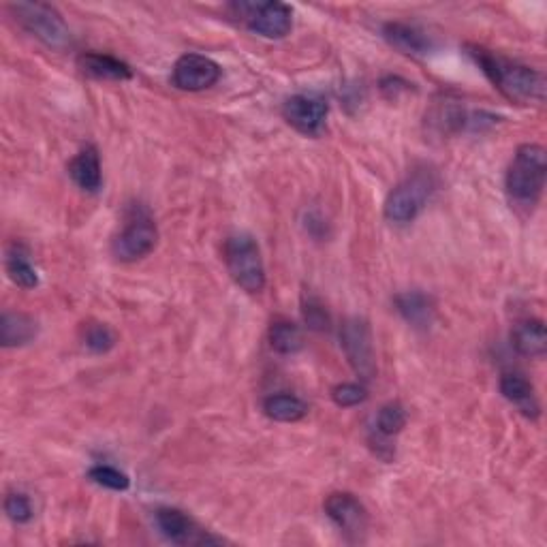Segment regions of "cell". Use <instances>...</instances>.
Returning a JSON list of instances; mask_svg holds the SVG:
<instances>
[{"mask_svg": "<svg viewBox=\"0 0 547 547\" xmlns=\"http://www.w3.org/2000/svg\"><path fill=\"white\" fill-rule=\"evenodd\" d=\"M468 54L509 101L520 105H541L545 101V77L541 71L483 50L479 45H468Z\"/></svg>", "mask_w": 547, "mask_h": 547, "instance_id": "obj_1", "label": "cell"}, {"mask_svg": "<svg viewBox=\"0 0 547 547\" xmlns=\"http://www.w3.org/2000/svg\"><path fill=\"white\" fill-rule=\"evenodd\" d=\"M547 178V152L539 144H522L515 150L505 176V189L515 208L533 212Z\"/></svg>", "mask_w": 547, "mask_h": 547, "instance_id": "obj_2", "label": "cell"}, {"mask_svg": "<svg viewBox=\"0 0 547 547\" xmlns=\"http://www.w3.org/2000/svg\"><path fill=\"white\" fill-rule=\"evenodd\" d=\"M223 259L227 272L242 291L261 293L265 289V265L257 240L248 233H233L227 238Z\"/></svg>", "mask_w": 547, "mask_h": 547, "instance_id": "obj_3", "label": "cell"}, {"mask_svg": "<svg viewBox=\"0 0 547 547\" xmlns=\"http://www.w3.org/2000/svg\"><path fill=\"white\" fill-rule=\"evenodd\" d=\"M436 189L434 174L428 169L415 171L413 176L402 180L396 189L385 199V218L389 223L406 225L413 223L415 218L424 212L428 201Z\"/></svg>", "mask_w": 547, "mask_h": 547, "instance_id": "obj_4", "label": "cell"}, {"mask_svg": "<svg viewBox=\"0 0 547 547\" xmlns=\"http://www.w3.org/2000/svg\"><path fill=\"white\" fill-rule=\"evenodd\" d=\"M9 9L15 22L48 48L65 50L71 45V30L54 7L43 3H13Z\"/></svg>", "mask_w": 547, "mask_h": 547, "instance_id": "obj_5", "label": "cell"}, {"mask_svg": "<svg viewBox=\"0 0 547 547\" xmlns=\"http://www.w3.org/2000/svg\"><path fill=\"white\" fill-rule=\"evenodd\" d=\"M159 244V229L146 208H133L127 223L112 242V253L118 261L133 263L148 257Z\"/></svg>", "mask_w": 547, "mask_h": 547, "instance_id": "obj_6", "label": "cell"}, {"mask_svg": "<svg viewBox=\"0 0 547 547\" xmlns=\"http://www.w3.org/2000/svg\"><path fill=\"white\" fill-rule=\"evenodd\" d=\"M340 347L357 377L372 381L377 377V355H374L372 330L366 319L349 317L340 325Z\"/></svg>", "mask_w": 547, "mask_h": 547, "instance_id": "obj_7", "label": "cell"}, {"mask_svg": "<svg viewBox=\"0 0 547 547\" xmlns=\"http://www.w3.org/2000/svg\"><path fill=\"white\" fill-rule=\"evenodd\" d=\"M248 30L263 39H285L293 28V9L278 0L270 3H240L233 7Z\"/></svg>", "mask_w": 547, "mask_h": 547, "instance_id": "obj_8", "label": "cell"}, {"mask_svg": "<svg viewBox=\"0 0 547 547\" xmlns=\"http://www.w3.org/2000/svg\"><path fill=\"white\" fill-rule=\"evenodd\" d=\"M325 515L351 543H362L368 533V511L349 492H334L325 498Z\"/></svg>", "mask_w": 547, "mask_h": 547, "instance_id": "obj_9", "label": "cell"}, {"mask_svg": "<svg viewBox=\"0 0 547 547\" xmlns=\"http://www.w3.org/2000/svg\"><path fill=\"white\" fill-rule=\"evenodd\" d=\"M223 69L218 62L201 54H184L171 69V84L184 92H201L221 80Z\"/></svg>", "mask_w": 547, "mask_h": 547, "instance_id": "obj_10", "label": "cell"}, {"mask_svg": "<svg viewBox=\"0 0 547 547\" xmlns=\"http://www.w3.org/2000/svg\"><path fill=\"white\" fill-rule=\"evenodd\" d=\"M159 533L176 545H212L221 543L218 537H212L208 530H203L191 515H186L174 507H161L154 513Z\"/></svg>", "mask_w": 547, "mask_h": 547, "instance_id": "obj_11", "label": "cell"}, {"mask_svg": "<svg viewBox=\"0 0 547 547\" xmlns=\"http://www.w3.org/2000/svg\"><path fill=\"white\" fill-rule=\"evenodd\" d=\"M327 114H330V105L315 95H293L283 103V118L306 137L321 135Z\"/></svg>", "mask_w": 547, "mask_h": 547, "instance_id": "obj_12", "label": "cell"}, {"mask_svg": "<svg viewBox=\"0 0 547 547\" xmlns=\"http://www.w3.org/2000/svg\"><path fill=\"white\" fill-rule=\"evenodd\" d=\"M77 69L99 82H127L133 80V69L116 56L86 52L77 56Z\"/></svg>", "mask_w": 547, "mask_h": 547, "instance_id": "obj_13", "label": "cell"}, {"mask_svg": "<svg viewBox=\"0 0 547 547\" xmlns=\"http://www.w3.org/2000/svg\"><path fill=\"white\" fill-rule=\"evenodd\" d=\"M500 394L528 419H537L541 415V404L535 387L522 372H505L500 377Z\"/></svg>", "mask_w": 547, "mask_h": 547, "instance_id": "obj_14", "label": "cell"}, {"mask_svg": "<svg viewBox=\"0 0 547 547\" xmlns=\"http://www.w3.org/2000/svg\"><path fill=\"white\" fill-rule=\"evenodd\" d=\"M398 315L415 330H428L436 317V306L424 291H402L394 298Z\"/></svg>", "mask_w": 547, "mask_h": 547, "instance_id": "obj_15", "label": "cell"}, {"mask_svg": "<svg viewBox=\"0 0 547 547\" xmlns=\"http://www.w3.org/2000/svg\"><path fill=\"white\" fill-rule=\"evenodd\" d=\"M383 37L389 45H392V48L409 56H428L434 48L432 39L424 33V30L404 22H387L383 26Z\"/></svg>", "mask_w": 547, "mask_h": 547, "instance_id": "obj_16", "label": "cell"}, {"mask_svg": "<svg viewBox=\"0 0 547 547\" xmlns=\"http://www.w3.org/2000/svg\"><path fill=\"white\" fill-rule=\"evenodd\" d=\"M69 176L86 193H97L103 184L101 156L95 146H86L69 163Z\"/></svg>", "mask_w": 547, "mask_h": 547, "instance_id": "obj_17", "label": "cell"}, {"mask_svg": "<svg viewBox=\"0 0 547 547\" xmlns=\"http://www.w3.org/2000/svg\"><path fill=\"white\" fill-rule=\"evenodd\" d=\"M511 345L522 357L539 359L547 351V330L541 319H524L515 323L511 332Z\"/></svg>", "mask_w": 547, "mask_h": 547, "instance_id": "obj_18", "label": "cell"}, {"mask_svg": "<svg viewBox=\"0 0 547 547\" xmlns=\"http://www.w3.org/2000/svg\"><path fill=\"white\" fill-rule=\"evenodd\" d=\"M39 334V325L33 317L24 312H5L0 319V345L5 349H15L30 345Z\"/></svg>", "mask_w": 547, "mask_h": 547, "instance_id": "obj_19", "label": "cell"}, {"mask_svg": "<svg viewBox=\"0 0 547 547\" xmlns=\"http://www.w3.org/2000/svg\"><path fill=\"white\" fill-rule=\"evenodd\" d=\"M5 270H7V276L11 278L13 285H18L22 289L39 287L37 268L33 265V261H30L26 246H22L18 242H13L11 246H7Z\"/></svg>", "mask_w": 547, "mask_h": 547, "instance_id": "obj_20", "label": "cell"}, {"mask_svg": "<svg viewBox=\"0 0 547 547\" xmlns=\"http://www.w3.org/2000/svg\"><path fill=\"white\" fill-rule=\"evenodd\" d=\"M263 413L274 421H280V424H293V421L306 417L308 406L302 398L293 394H274L265 398Z\"/></svg>", "mask_w": 547, "mask_h": 547, "instance_id": "obj_21", "label": "cell"}, {"mask_svg": "<svg viewBox=\"0 0 547 547\" xmlns=\"http://www.w3.org/2000/svg\"><path fill=\"white\" fill-rule=\"evenodd\" d=\"M270 347L280 355H295L304 347L302 330L285 317L274 319L270 325Z\"/></svg>", "mask_w": 547, "mask_h": 547, "instance_id": "obj_22", "label": "cell"}, {"mask_svg": "<svg viewBox=\"0 0 547 547\" xmlns=\"http://www.w3.org/2000/svg\"><path fill=\"white\" fill-rule=\"evenodd\" d=\"M82 345L92 355H105L118 345V334L101 321H90L82 327Z\"/></svg>", "mask_w": 547, "mask_h": 547, "instance_id": "obj_23", "label": "cell"}, {"mask_svg": "<svg viewBox=\"0 0 547 547\" xmlns=\"http://www.w3.org/2000/svg\"><path fill=\"white\" fill-rule=\"evenodd\" d=\"M406 409L400 402H389L377 415V432L383 436V439H392L402 428L406 426Z\"/></svg>", "mask_w": 547, "mask_h": 547, "instance_id": "obj_24", "label": "cell"}, {"mask_svg": "<svg viewBox=\"0 0 547 547\" xmlns=\"http://www.w3.org/2000/svg\"><path fill=\"white\" fill-rule=\"evenodd\" d=\"M302 317L310 330H315V332L330 330V325H332L330 312H327L325 304L310 293H304V298H302Z\"/></svg>", "mask_w": 547, "mask_h": 547, "instance_id": "obj_25", "label": "cell"}, {"mask_svg": "<svg viewBox=\"0 0 547 547\" xmlns=\"http://www.w3.org/2000/svg\"><path fill=\"white\" fill-rule=\"evenodd\" d=\"M88 477H90V481H95L97 486L107 488V490H114V492H124V490H129V486H131V479L127 475H124L122 471H118V468L107 466V464L92 466L88 471Z\"/></svg>", "mask_w": 547, "mask_h": 547, "instance_id": "obj_26", "label": "cell"}, {"mask_svg": "<svg viewBox=\"0 0 547 547\" xmlns=\"http://www.w3.org/2000/svg\"><path fill=\"white\" fill-rule=\"evenodd\" d=\"M5 513H7V518L15 524H28L30 520H33L35 509L26 494L9 492L5 496Z\"/></svg>", "mask_w": 547, "mask_h": 547, "instance_id": "obj_27", "label": "cell"}, {"mask_svg": "<svg viewBox=\"0 0 547 547\" xmlns=\"http://www.w3.org/2000/svg\"><path fill=\"white\" fill-rule=\"evenodd\" d=\"M332 400L340 409H351L368 400V389L359 383H340L332 389Z\"/></svg>", "mask_w": 547, "mask_h": 547, "instance_id": "obj_28", "label": "cell"}, {"mask_svg": "<svg viewBox=\"0 0 547 547\" xmlns=\"http://www.w3.org/2000/svg\"><path fill=\"white\" fill-rule=\"evenodd\" d=\"M409 82L400 80V77H385L381 82V92L387 99H398V92H406L409 90Z\"/></svg>", "mask_w": 547, "mask_h": 547, "instance_id": "obj_29", "label": "cell"}]
</instances>
